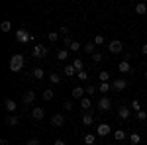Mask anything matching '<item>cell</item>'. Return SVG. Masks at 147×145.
<instances>
[{
	"label": "cell",
	"mask_w": 147,
	"mask_h": 145,
	"mask_svg": "<svg viewBox=\"0 0 147 145\" xmlns=\"http://www.w3.org/2000/svg\"><path fill=\"white\" fill-rule=\"evenodd\" d=\"M0 30H2V32H10V30H12V24L10 22H2V24H0Z\"/></svg>",
	"instance_id": "836d02e7"
},
{
	"label": "cell",
	"mask_w": 147,
	"mask_h": 145,
	"mask_svg": "<svg viewBox=\"0 0 147 145\" xmlns=\"http://www.w3.org/2000/svg\"><path fill=\"white\" fill-rule=\"evenodd\" d=\"M90 106H92V100H90V96H84L82 100H80V108L84 112H90Z\"/></svg>",
	"instance_id": "e0dca14e"
},
{
	"label": "cell",
	"mask_w": 147,
	"mask_h": 145,
	"mask_svg": "<svg viewBox=\"0 0 147 145\" xmlns=\"http://www.w3.org/2000/svg\"><path fill=\"white\" fill-rule=\"evenodd\" d=\"M98 90H100L102 94H106V92H110V90H112V84H110V82H100Z\"/></svg>",
	"instance_id": "603a6c76"
},
{
	"label": "cell",
	"mask_w": 147,
	"mask_h": 145,
	"mask_svg": "<svg viewBox=\"0 0 147 145\" xmlns=\"http://www.w3.org/2000/svg\"><path fill=\"white\" fill-rule=\"evenodd\" d=\"M118 71H120V75H127V73H134V67L129 65V61H122L118 65Z\"/></svg>",
	"instance_id": "ba28073f"
},
{
	"label": "cell",
	"mask_w": 147,
	"mask_h": 145,
	"mask_svg": "<svg viewBox=\"0 0 147 145\" xmlns=\"http://www.w3.org/2000/svg\"><path fill=\"white\" fill-rule=\"evenodd\" d=\"M112 88L118 90V92H122V90L127 88V80H125V78H114L112 80Z\"/></svg>",
	"instance_id": "5b68a950"
},
{
	"label": "cell",
	"mask_w": 147,
	"mask_h": 145,
	"mask_svg": "<svg viewBox=\"0 0 147 145\" xmlns=\"http://www.w3.org/2000/svg\"><path fill=\"white\" fill-rule=\"evenodd\" d=\"M49 82H51V84H59V82H61L59 75H57V73H51V75H49Z\"/></svg>",
	"instance_id": "f546056e"
},
{
	"label": "cell",
	"mask_w": 147,
	"mask_h": 145,
	"mask_svg": "<svg viewBox=\"0 0 147 145\" xmlns=\"http://www.w3.org/2000/svg\"><path fill=\"white\" fill-rule=\"evenodd\" d=\"M0 145H10V143H8V139H0Z\"/></svg>",
	"instance_id": "f6af8a7d"
},
{
	"label": "cell",
	"mask_w": 147,
	"mask_h": 145,
	"mask_svg": "<svg viewBox=\"0 0 147 145\" xmlns=\"http://www.w3.org/2000/svg\"><path fill=\"white\" fill-rule=\"evenodd\" d=\"M26 145H41V141L37 139V137H32V139H28V143Z\"/></svg>",
	"instance_id": "8d00e7d4"
},
{
	"label": "cell",
	"mask_w": 147,
	"mask_h": 145,
	"mask_svg": "<svg viewBox=\"0 0 147 145\" xmlns=\"http://www.w3.org/2000/svg\"><path fill=\"white\" fill-rule=\"evenodd\" d=\"M71 43H73V39H71V37H65V39H63V45H67V47H71Z\"/></svg>",
	"instance_id": "b9f144b4"
},
{
	"label": "cell",
	"mask_w": 147,
	"mask_h": 145,
	"mask_svg": "<svg viewBox=\"0 0 147 145\" xmlns=\"http://www.w3.org/2000/svg\"><path fill=\"white\" fill-rule=\"evenodd\" d=\"M145 78H147V71H145Z\"/></svg>",
	"instance_id": "bcb514c9"
},
{
	"label": "cell",
	"mask_w": 147,
	"mask_h": 145,
	"mask_svg": "<svg viewBox=\"0 0 147 145\" xmlns=\"http://www.w3.org/2000/svg\"><path fill=\"white\" fill-rule=\"evenodd\" d=\"M110 106H112V100H110L108 96H102L100 100H98V110H100V112H108V110H110Z\"/></svg>",
	"instance_id": "8992f818"
},
{
	"label": "cell",
	"mask_w": 147,
	"mask_h": 145,
	"mask_svg": "<svg viewBox=\"0 0 147 145\" xmlns=\"http://www.w3.org/2000/svg\"><path fill=\"white\" fill-rule=\"evenodd\" d=\"M129 141H131V145H139L141 135H139V134H131V135H129Z\"/></svg>",
	"instance_id": "f1b7e54d"
},
{
	"label": "cell",
	"mask_w": 147,
	"mask_h": 145,
	"mask_svg": "<svg viewBox=\"0 0 147 145\" xmlns=\"http://www.w3.org/2000/svg\"><path fill=\"white\" fill-rule=\"evenodd\" d=\"M141 53H143V55H147V43L141 45Z\"/></svg>",
	"instance_id": "7bdbcfd3"
},
{
	"label": "cell",
	"mask_w": 147,
	"mask_h": 145,
	"mask_svg": "<svg viewBox=\"0 0 147 145\" xmlns=\"http://www.w3.org/2000/svg\"><path fill=\"white\" fill-rule=\"evenodd\" d=\"M47 55V47H43L41 43H37L32 47V57L34 59H41V57H45Z\"/></svg>",
	"instance_id": "3957f363"
},
{
	"label": "cell",
	"mask_w": 147,
	"mask_h": 145,
	"mask_svg": "<svg viewBox=\"0 0 147 145\" xmlns=\"http://www.w3.org/2000/svg\"><path fill=\"white\" fill-rule=\"evenodd\" d=\"M84 90H86V94H90V96H92V94L96 92V86H92V84H88V86H86Z\"/></svg>",
	"instance_id": "f35d334b"
},
{
	"label": "cell",
	"mask_w": 147,
	"mask_h": 145,
	"mask_svg": "<svg viewBox=\"0 0 147 145\" xmlns=\"http://www.w3.org/2000/svg\"><path fill=\"white\" fill-rule=\"evenodd\" d=\"M129 114H131V108H127V106H120L118 116H120L122 120H127V118H129Z\"/></svg>",
	"instance_id": "d6986e66"
},
{
	"label": "cell",
	"mask_w": 147,
	"mask_h": 145,
	"mask_svg": "<svg viewBox=\"0 0 147 145\" xmlns=\"http://www.w3.org/2000/svg\"><path fill=\"white\" fill-rule=\"evenodd\" d=\"M71 65H73V67L77 69V73H80V71H84V61H82V59H75V61H73Z\"/></svg>",
	"instance_id": "44dd1931"
},
{
	"label": "cell",
	"mask_w": 147,
	"mask_h": 145,
	"mask_svg": "<svg viewBox=\"0 0 147 145\" xmlns=\"http://www.w3.org/2000/svg\"><path fill=\"white\" fill-rule=\"evenodd\" d=\"M32 118H34V120H43V118H45V110L39 108V106H35L34 110H32Z\"/></svg>",
	"instance_id": "7c38bea8"
},
{
	"label": "cell",
	"mask_w": 147,
	"mask_h": 145,
	"mask_svg": "<svg viewBox=\"0 0 147 145\" xmlns=\"http://www.w3.org/2000/svg\"><path fill=\"white\" fill-rule=\"evenodd\" d=\"M53 98H55V92H53L51 88L43 90V100H53Z\"/></svg>",
	"instance_id": "d4e9b609"
},
{
	"label": "cell",
	"mask_w": 147,
	"mask_h": 145,
	"mask_svg": "<svg viewBox=\"0 0 147 145\" xmlns=\"http://www.w3.org/2000/svg\"><path fill=\"white\" fill-rule=\"evenodd\" d=\"M4 106H6V110L10 112V114H16V110H18V104L12 100V98H6L4 100Z\"/></svg>",
	"instance_id": "5bb4252c"
},
{
	"label": "cell",
	"mask_w": 147,
	"mask_h": 145,
	"mask_svg": "<svg viewBox=\"0 0 147 145\" xmlns=\"http://www.w3.org/2000/svg\"><path fill=\"white\" fill-rule=\"evenodd\" d=\"M137 120H139V122H143V123H145V122H147V112H145V110L137 112Z\"/></svg>",
	"instance_id": "d6a6232c"
},
{
	"label": "cell",
	"mask_w": 147,
	"mask_h": 145,
	"mask_svg": "<svg viewBox=\"0 0 147 145\" xmlns=\"http://www.w3.org/2000/svg\"><path fill=\"white\" fill-rule=\"evenodd\" d=\"M84 143H86V145H94V143H96V135H94V134H86V135H84Z\"/></svg>",
	"instance_id": "cb8c5ba5"
},
{
	"label": "cell",
	"mask_w": 147,
	"mask_h": 145,
	"mask_svg": "<svg viewBox=\"0 0 147 145\" xmlns=\"http://www.w3.org/2000/svg\"><path fill=\"white\" fill-rule=\"evenodd\" d=\"M104 43V37H102V35H96V37H94V45H102Z\"/></svg>",
	"instance_id": "60d3db41"
},
{
	"label": "cell",
	"mask_w": 147,
	"mask_h": 145,
	"mask_svg": "<svg viewBox=\"0 0 147 145\" xmlns=\"http://www.w3.org/2000/svg\"><path fill=\"white\" fill-rule=\"evenodd\" d=\"M63 123H65V116H63V114H53V116H51V125L61 127Z\"/></svg>",
	"instance_id": "30bf717a"
},
{
	"label": "cell",
	"mask_w": 147,
	"mask_h": 145,
	"mask_svg": "<svg viewBox=\"0 0 147 145\" xmlns=\"http://www.w3.org/2000/svg\"><path fill=\"white\" fill-rule=\"evenodd\" d=\"M34 77H35V78H45L43 69H41V67H35V69H34Z\"/></svg>",
	"instance_id": "83f0119b"
},
{
	"label": "cell",
	"mask_w": 147,
	"mask_h": 145,
	"mask_svg": "<svg viewBox=\"0 0 147 145\" xmlns=\"http://www.w3.org/2000/svg\"><path fill=\"white\" fill-rule=\"evenodd\" d=\"M108 49H110V53H114V55H118V53H122V51H124V43H122L120 39H114V41H110V45H108Z\"/></svg>",
	"instance_id": "277c9868"
},
{
	"label": "cell",
	"mask_w": 147,
	"mask_h": 145,
	"mask_svg": "<svg viewBox=\"0 0 147 145\" xmlns=\"http://www.w3.org/2000/svg\"><path fill=\"white\" fill-rule=\"evenodd\" d=\"M57 59H59V61H67L69 59V49H59V51H57Z\"/></svg>",
	"instance_id": "7402d4cb"
},
{
	"label": "cell",
	"mask_w": 147,
	"mask_h": 145,
	"mask_svg": "<svg viewBox=\"0 0 147 145\" xmlns=\"http://www.w3.org/2000/svg\"><path fill=\"white\" fill-rule=\"evenodd\" d=\"M114 139H116V141H125V139H127V134L120 127V129H116V132H114Z\"/></svg>",
	"instance_id": "ac0fdd59"
},
{
	"label": "cell",
	"mask_w": 147,
	"mask_h": 145,
	"mask_svg": "<svg viewBox=\"0 0 147 145\" xmlns=\"http://www.w3.org/2000/svg\"><path fill=\"white\" fill-rule=\"evenodd\" d=\"M136 12L139 14V16H143V14L147 12V4H143V2H139V4L136 6Z\"/></svg>",
	"instance_id": "484cf974"
},
{
	"label": "cell",
	"mask_w": 147,
	"mask_h": 145,
	"mask_svg": "<svg viewBox=\"0 0 147 145\" xmlns=\"http://www.w3.org/2000/svg\"><path fill=\"white\" fill-rule=\"evenodd\" d=\"M106 145H114V143H106Z\"/></svg>",
	"instance_id": "7dc6e473"
},
{
	"label": "cell",
	"mask_w": 147,
	"mask_h": 145,
	"mask_svg": "<svg viewBox=\"0 0 147 145\" xmlns=\"http://www.w3.org/2000/svg\"><path fill=\"white\" fill-rule=\"evenodd\" d=\"M34 100H35V92H34V90H28V92H26V94L22 96V102L26 104V106L34 104Z\"/></svg>",
	"instance_id": "9c48e42d"
},
{
	"label": "cell",
	"mask_w": 147,
	"mask_h": 145,
	"mask_svg": "<svg viewBox=\"0 0 147 145\" xmlns=\"http://www.w3.org/2000/svg\"><path fill=\"white\" fill-rule=\"evenodd\" d=\"M65 77H77V69L73 67V65H65Z\"/></svg>",
	"instance_id": "ffe728a7"
},
{
	"label": "cell",
	"mask_w": 147,
	"mask_h": 145,
	"mask_svg": "<svg viewBox=\"0 0 147 145\" xmlns=\"http://www.w3.org/2000/svg\"><path fill=\"white\" fill-rule=\"evenodd\" d=\"M80 122H82V125H92V123H94V116H92L90 112H84Z\"/></svg>",
	"instance_id": "2e32d148"
},
{
	"label": "cell",
	"mask_w": 147,
	"mask_h": 145,
	"mask_svg": "<svg viewBox=\"0 0 147 145\" xmlns=\"http://www.w3.org/2000/svg\"><path fill=\"white\" fill-rule=\"evenodd\" d=\"M131 110H136V114H137V112H141V104H139L137 100H134V102H131Z\"/></svg>",
	"instance_id": "e575fe53"
},
{
	"label": "cell",
	"mask_w": 147,
	"mask_h": 145,
	"mask_svg": "<svg viewBox=\"0 0 147 145\" xmlns=\"http://www.w3.org/2000/svg\"><path fill=\"white\" fill-rule=\"evenodd\" d=\"M82 49H84V53L88 57H92L94 53H96V45H94V41H88L86 45H82Z\"/></svg>",
	"instance_id": "9a60e30c"
},
{
	"label": "cell",
	"mask_w": 147,
	"mask_h": 145,
	"mask_svg": "<svg viewBox=\"0 0 147 145\" xmlns=\"http://www.w3.org/2000/svg\"><path fill=\"white\" fill-rule=\"evenodd\" d=\"M20 123V118L16 116V114H8L6 116V125H10V127H16Z\"/></svg>",
	"instance_id": "4fadbf2b"
},
{
	"label": "cell",
	"mask_w": 147,
	"mask_h": 145,
	"mask_svg": "<svg viewBox=\"0 0 147 145\" xmlns=\"http://www.w3.org/2000/svg\"><path fill=\"white\" fill-rule=\"evenodd\" d=\"M98 78H100V82H108V78H110V73H108V71H102L100 75H98Z\"/></svg>",
	"instance_id": "1f68e13d"
},
{
	"label": "cell",
	"mask_w": 147,
	"mask_h": 145,
	"mask_svg": "<svg viewBox=\"0 0 147 145\" xmlns=\"http://www.w3.org/2000/svg\"><path fill=\"white\" fill-rule=\"evenodd\" d=\"M47 39H49L51 43H55L57 39H59V34H57V32H49V34H47Z\"/></svg>",
	"instance_id": "4dcf8cb0"
},
{
	"label": "cell",
	"mask_w": 147,
	"mask_h": 145,
	"mask_svg": "<svg viewBox=\"0 0 147 145\" xmlns=\"http://www.w3.org/2000/svg\"><path fill=\"white\" fill-rule=\"evenodd\" d=\"M110 132H112V127H110L108 123H98V125H96V135H100V137H106Z\"/></svg>",
	"instance_id": "52a82bcc"
},
{
	"label": "cell",
	"mask_w": 147,
	"mask_h": 145,
	"mask_svg": "<svg viewBox=\"0 0 147 145\" xmlns=\"http://www.w3.org/2000/svg\"><path fill=\"white\" fill-rule=\"evenodd\" d=\"M92 61H94V63H100V61H102V53H98V51H96V53L92 55Z\"/></svg>",
	"instance_id": "74e56055"
},
{
	"label": "cell",
	"mask_w": 147,
	"mask_h": 145,
	"mask_svg": "<svg viewBox=\"0 0 147 145\" xmlns=\"http://www.w3.org/2000/svg\"><path fill=\"white\" fill-rule=\"evenodd\" d=\"M80 49H82V45H80L77 39H75V41L71 43V47H69V51H73V53H77V51H80Z\"/></svg>",
	"instance_id": "4316f807"
},
{
	"label": "cell",
	"mask_w": 147,
	"mask_h": 145,
	"mask_svg": "<svg viewBox=\"0 0 147 145\" xmlns=\"http://www.w3.org/2000/svg\"><path fill=\"white\" fill-rule=\"evenodd\" d=\"M53 145H65V141H63V139H57V141H55Z\"/></svg>",
	"instance_id": "ee69618b"
},
{
	"label": "cell",
	"mask_w": 147,
	"mask_h": 145,
	"mask_svg": "<svg viewBox=\"0 0 147 145\" xmlns=\"http://www.w3.org/2000/svg\"><path fill=\"white\" fill-rule=\"evenodd\" d=\"M63 108H65V110H73V102L65 100V102H63Z\"/></svg>",
	"instance_id": "ab89813d"
},
{
	"label": "cell",
	"mask_w": 147,
	"mask_h": 145,
	"mask_svg": "<svg viewBox=\"0 0 147 145\" xmlns=\"http://www.w3.org/2000/svg\"><path fill=\"white\" fill-rule=\"evenodd\" d=\"M84 94H86V90L82 88V86H75V88H73V98H75V100H82Z\"/></svg>",
	"instance_id": "8fae6325"
},
{
	"label": "cell",
	"mask_w": 147,
	"mask_h": 145,
	"mask_svg": "<svg viewBox=\"0 0 147 145\" xmlns=\"http://www.w3.org/2000/svg\"><path fill=\"white\" fill-rule=\"evenodd\" d=\"M24 63H26V59H24L22 53L12 55V59H10V71H12V73H20V71L24 69Z\"/></svg>",
	"instance_id": "6da1fadb"
},
{
	"label": "cell",
	"mask_w": 147,
	"mask_h": 145,
	"mask_svg": "<svg viewBox=\"0 0 147 145\" xmlns=\"http://www.w3.org/2000/svg\"><path fill=\"white\" fill-rule=\"evenodd\" d=\"M34 37H32V34H28L24 28H20L18 32H16V41L18 43H28V41H32Z\"/></svg>",
	"instance_id": "7a4b0ae2"
},
{
	"label": "cell",
	"mask_w": 147,
	"mask_h": 145,
	"mask_svg": "<svg viewBox=\"0 0 147 145\" xmlns=\"http://www.w3.org/2000/svg\"><path fill=\"white\" fill-rule=\"evenodd\" d=\"M77 78H79V80H86V78H88L86 71H80V73H77Z\"/></svg>",
	"instance_id": "d590c367"
}]
</instances>
